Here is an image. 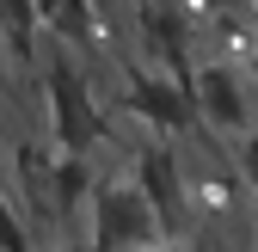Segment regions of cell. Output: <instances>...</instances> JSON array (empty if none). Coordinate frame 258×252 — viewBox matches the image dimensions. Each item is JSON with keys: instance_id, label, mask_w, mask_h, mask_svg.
I'll return each mask as SVG.
<instances>
[{"instance_id": "cell-3", "label": "cell", "mask_w": 258, "mask_h": 252, "mask_svg": "<svg viewBox=\"0 0 258 252\" xmlns=\"http://www.w3.org/2000/svg\"><path fill=\"white\" fill-rule=\"evenodd\" d=\"M0 86H7V74H0Z\"/></svg>"}, {"instance_id": "cell-2", "label": "cell", "mask_w": 258, "mask_h": 252, "mask_svg": "<svg viewBox=\"0 0 258 252\" xmlns=\"http://www.w3.org/2000/svg\"><path fill=\"white\" fill-rule=\"evenodd\" d=\"M0 252H31V234L19 228V215L7 209V197H0Z\"/></svg>"}, {"instance_id": "cell-1", "label": "cell", "mask_w": 258, "mask_h": 252, "mask_svg": "<svg viewBox=\"0 0 258 252\" xmlns=\"http://www.w3.org/2000/svg\"><path fill=\"white\" fill-rule=\"evenodd\" d=\"M49 123H55L61 154H86L105 136V117H99V105H92V92H86V80H80V68L68 55L49 61Z\"/></svg>"}]
</instances>
